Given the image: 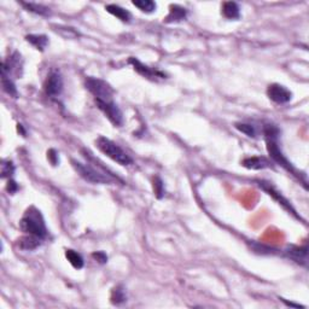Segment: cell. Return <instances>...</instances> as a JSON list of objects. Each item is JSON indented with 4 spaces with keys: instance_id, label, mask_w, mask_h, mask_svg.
Masks as SVG:
<instances>
[{
    "instance_id": "cell-30",
    "label": "cell",
    "mask_w": 309,
    "mask_h": 309,
    "mask_svg": "<svg viewBox=\"0 0 309 309\" xmlns=\"http://www.w3.org/2000/svg\"><path fill=\"white\" fill-rule=\"evenodd\" d=\"M17 131L21 132L23 137H25V131H24V129H23V126H22V124H17Z\"/></svg>"
},
{
    "instance_id": "cell-16",
    "label": "cell",
    "mask_w": 309,
    "mask_h": 309,
    "mask_svg": "<svg viewBox=\"0 0 309 309\" xmlns=\"http://www.w3.org/2000/svg\"><path fill=\"white\" fill-rule=\"evenodd\" d=\"M19 247L20 249L25 250V251H32V250L38 249L41 245L42 239L38 238L35 236H30V234H25L19 239Z\"/></svg>"
},
{
    "instance_id": "cell-3",
    "label": "cell",
    "mask_w": 309,
    "mask_h": 309,
    "mask_svg": "<svg viewBox=\"0 0 309 309\" xmlns=\"http://www.w3.org/2000/svg\"><path fill=\"white\" fill-rule=\"evenodd\" d=\"M71 165H73L74 169L78 172V174L82 179H85L86 181H88V183L105 185V184H114L115 181L119 180V179L112 177V175L108 174V173L101 172V170L96 169L92 165L78 162L75 160H71Z\"/></svg>"
},
{
    "instance_id": "cell-20",
    "label": "cell",
    "mask_w": 309,
    "mask_h": 309,
    "mask_svg": "<svg viewBox=\"0 0 309 309\" xmlns=\"http://www.w3.org/2000/svg\"><path fill=\"white\" fill-rule=\"evenodd\" d=\"M65 257H66V260L70 262V265L75 268V269H81V268L83 267V265H85V261H83L82 256H81L78 251H75V250H73V249L65 250Z\"/></svg>"
},
{
    "instance_id": "cell-15",
    "label": "cell",
    "mask_w": 309,
    "mask_h": 309,
    "mask_svg": "<svg viewBox=\"0 0 309 309\" xmlns=\"http://www.w3.org/2000/svg\"><path fill=\"white\" fill-rule=\"evenodd\" d=\"M222 15L227 20H239L241 19V7L234 1H226L222 4Z\"/></svg>"
},
{
    "instance_id": "cell-13",
    "label": "cell",
    "mask_w": 309,
    "mask_h": 309,
    "mask_svg": "<svg viewBox=\"0 0 309 309\" xmlns=\"http://www.w3.org/2000/svg\"><path fill=\"white\" fill-rule=\"evenodd\" d=\"M288 256L297 264L307 266L308 264V247H290L287 250Z\"/></svg>"
},
{
    "instance_id": "cell-14",
    "label": "cell",
    "mask_w": 309,
    "mask_h": 309,
    "mask_svg": "<svg viewBox=\"0 0 309 309\" xmlns=\"http://www.w3.org/2000/svg\"><path fill=\"white\" fill-rule=\"evenodd\" d=\"M187 17V10L180 5H170L169 14L165 19V23H178L184 21Z\"/></svg>"
},
{
    "instance_id": "cell-18",
    "label": "cell",
    "mask_w": 309,
    "mask_h": 309,
    "mask_svg": "<svg viewBox=\"0 0 309 309\" xmlns=\"http://www.w3.org/2000/svg\"><path fill=\"white\" fill-rule=\"evenodd\" d=\"M25 40H27L30 45L34 46L37 50L40 51H44L48 45V38L44 34H29L25 37Z\"/></svg>"
},
{
    "instance_id": "cell-4",
    "label": "cell",
    "mask_w": 309,
    "mask_h": 309,
    "mask_svg": "<svg viewBox=\"0 0 309 309\" xmlns=\"http://www.w3.org/2000/svg\"><path fill=\"white\" fill-rule=\"evenodd\" d=\"M86 88L93 94L94 101H103V102H111L112 96H114V89L106 81L102 79L88 76L85 80Z\"/></svg>"
},
{
    "instance_id": "cell-23",
    "label": "cell",
    "mask_w": 309,
    "mask_h": 309,
    "mask_svg": "<svg viewBox=\"0 0 309 309\" xmlns=\"http://www.w3.org/2000/svg\"><path fill=\"white\" fill-rule=\"evenodd\" d=\"M133 5L145 14H152L156 11V7H157L156 2L152 0H134Z\"/></svg>"
},
{
    "instance_id": "cell-24",
    "label": "cell",
    "mask_w": 309,
    "mask_h": 309,
    "mask_svg": "<svg viewBox=\"0 0 309 309\" xmlns=\"http://www.w3.org/2000/svg\"><path fill=\"white\" fill-rule=\"evenodd\" d=\"M234 127H236L239 132H242L243 134L247 135V137L256 138L257 131H256V128H255V126H252V124H244V122H237V124H234Z\"/></svg>"
},
{
    "instance_id": "cell-9",
    "label": "cell",
    "mask_w": 309,
    "mask_h": 309,
    "mask_svg": "<svg viewBox=\"0 0 309 309\" xmlns=\"http://www.w3.org/2000/svg\"><path fill=\"white\" fill-rule=\"evenodd\" d=\"M267 96L270 101L277 104H287L292 98V93L285 86L279 83H272L268 86Z\"/></svg>"
},
{
    "instance_id": "cell-22",
    "label": "cell",
    "mask_w": 309,
    "mask_h": 309,
    "mask_svg": "<svg viewBox=\"0 0 309 309\" xmlns=\"http://www.w3.org/2000/svg\"><path fill=\"white\" fill-rule=\"evenodd\" d=\"M110 300H111L112 305H116V306H120V305H122V303L126 302L127 301L126 291H124V288H122L121 285L112 288Z\"/></svg>"
},
{
    "instance_id": "cell-19",
    "label": "cell",
    "mask_w": 309,
    "mask_h": 309,
    "mask_svg": "<svg viewBox=\"0 0 309 309\" xmlns=\"http://www.w3.org/2000/svg\"><path fill=\"white\" fill-rule=\"evenodd\" d=\"M22 6L25 7V10L33 14H37L39 16H50L51 11L47 6L42 4H37V2H21Z\"/></svg>"
},
{
    "instance_id": "cell-26",
    "label": "cell",
    "mask_w": 309,
    "mask_h": 309,
    "mask_svg": "<svg viewBox=\"0 0 309 309\" xmlns=\"http://www.w3.org/2000/svg\"><path fill=\"white\" fill-rule=\"evenodd\" d=\"M152 185H154V192L156 197L161 199L165 196V185H163V181L158 177H156L154 179V184Z\"/></svg>"
},
{
    "instance_id": "cell-7",
    "label": "cell",
    "mask_w": 309,
    "mask_h": 309,
    "mask_svg": "<svg viewBox=\"0 0 309 309\" xmlns=\"http://www.w3.org/2000/svg\"><path fill=\"white\" fill-rule=\"evenodd\" d=\"M23 71V61L22 56L19 52H14L9 58L2 62L1 74L11 78L12 75L21 78Z\"/></svg>"
},
{
    "instance_id": "cell-12",
    "label": "cell",
    "mask_w": 309,
    "mask_h": 309,
    "mask_svg": "<svg viewBox=\"0 0 309 309\" xmlns=\"http://www.w3.org/2000/svg\"><path fill=\"white\" fill-rule=\"evenodd\" d=\"M243 167L251 170H261L267 168H273V163L264 156H252V157L244 158L242 162Z\"/></svg>"
},
{
    "instance_id": "cell-28",
    "label": "cell",
    "mask_w": 309,
    "mask_h": 309,
    "mask_svg": "<svg viewBox=\"0 0 309 309\" xmlns=\"http://www.w3.org/2000/svg\"><path fill=\"white\" fill-rule=\"evenodd\" d=\"M92 257H93L96 261H98L99 264H102V265H104L108 262V255H106L104 251L93 252V254H92Z\"/></svg>"
},
{
    "instance_id": "cell-29",
    "label": "cell",
    "mask_w": 309,
    "mask_h": 309,
    "mask_svg": "<svg viewBox=\"0 0 309 309\" xmlns=\"http://www.w3.org/2000/svg\"><path fill=\"white\" fill-rule=\"evenodd\" d=\"M19 185H17L16 181H14L12 179H9V181H7L6 184V190L7 192L10 193V195H14V193H16L17 191H19Z\"/></svg>"
},
{
    "instance_id": "cell-11",
    "label": "cell",
    "mask_w": 309,
    "mask_h": 309,
    "mask_svg": "<svg viewBox=\"0 0 309 309\" xmlns=\"http://www.w3.org/2000/svg\"><path fill=\"white\" fill-rule=\"evenodd\" d=\"M128 62H129V64L133 65L134 70L137 71L138 74H140L142 76H144V78L150 79V80H156L157 78L165 79V74L161 73V71H158V70H155V69L150 68V66L145 65L144 63L140 62L138 58L131 57L128 60Z\"/></svg>"
},
{
    "instance_id": "cell-2",
    "label": "cell",
    "mask_w": 309,
    "mask_h": 309,
    "mask_svg": "<svg viewBox=\"0 0 309 309\" xmlns=\"http://www.w3.org/2000/svg\"><path fill=\"white\" fill-rule=\"evenodd\" d=\"M96 145L104 155L111 158L114 162L119 163L120 165H129L133 163L131 156L127 154L121 146L114 143L112 140L105 137H99L96 140Z\"/></svg>"
},
{
    "instance_id": "cell-6",
    "label": "cell",
    "mask_w": 309,
    "mask_h": 309,
    "mask_svg": "<svg viewBox=\"0 0 309 309\" xmlns=\"http://www.w3.org/2000/svg\"><path fill=\"white\" fill-rule=\"evenodd\" d=\"M97 106L99 108V110L104 112L106 117H108L109 121L111 122L114 126L120 127L124 124V114H122L121 109L119 108L116 103L114 101L111 102H103V101H96Z\"/></svg>"
},
{
    "instance_id": "cell-10",
    "label": "cell",
    "mask_w": 309,
    "mask_h": 309,
    "mask_svg": "<svg viewBox=\"0 0 309 309\" xmlns=\"http://www.w3.org/2000/svg\"><path fill=\"white\" fill-rule=\"evenodd\" d=\"M257 185H259L260 187H261L262 190L265 191V192H267L268 195L272 196V197L274 198L275 201L278 202V203L282 204V206H284V208L287 209L288 211H290V213L292 214V215H295L296 218H298V215L296 214V210L292 208V206L290 204V202H288L285 197H283L282 193H280L279 191L275 190V188L273 187V186L270 185L269 183H266V181H264V180H259V181H257Z\"/></svg>"
},
{
    "instance_id": "cell-17",
    "label": "cell",
    "mask_w": 309,
    "mask_h": 309,
    "mask_svg": "<svg viewBox=\"0 0 309 309\" xmlns=\"http://www.w3.org/2000/svg\"><path fill=\"white\" fill-rule=\"evenodd\" d=\"M105 10L109 12V14H111L112 16H115L116 19H119L120 21H122L124 23H128L132 19V16H131V14H129L128 10L124 9V7L119 6V5H115V4L106 5Z\"/></svg>"
},
{
    "instance_id": "cell-25",
    "label": "cell",
    "mask_w": 309,
    "mask_h": 309,
    "mask_svg": "<svg viewBox=\"0 0 309 309\" xmlns=\"http://www.w3.org/2000/svg\"><path fill=\"white\" fill-rule=\"evenodd\" d=\"M15 165L11 162V161H2L1 163V178L2 179H11L12 175L15 174Z\"/></svg>"
},
{
    "instance_id": "cell-8",
    "label": "cell",
    "mask_w": 309,
    "mask_h": 309,
    "mask_svg": "<svg viewBox=\"0 0 309 309\" xmlns=\"http://www.w3.org/2000/svg\"><path fill=\"white\" fill-rule=\"evenodd\" d=\"M45 93L50 96L51 98L61 96L63 91V78L60 71L53 70L48 74L47 79L45 81Z\"/></svg>"
},
{
    "instance_id": "cell-1",
    "label": "cell",
    "mask_w": 309,
    "mask_h": 309,
    "mask_svg": "<svg viewBox=\"0 0 309 309\" xmlns=\"http://www.w3.org/2000/svg\"><path fill=\"white\" fill-rule=\"evenodd\" d=\"M20 228L25 234L35 236L40 239H44L47 237V227H46L44 216L41 211L35 206H30L23 214L21 221H20Z\"/></svg>"
},
{
    "instance_id": "cell-21",
    "label": "cell",
    "mask_w": 309,
    "mask_h": 309,
    "mask_svg": "<svg viewBox=\"0 0 309 309\" xmlns=\"http://www.w3.org/2000/svg\"><path fill=\"white\" fill-rule=\"evenodd\" d=\"M1 85L4 92H6L9 96L14 97V98H17V97H19V92H17L16 85H15V82L12 81L11 78L1 74Z\"/></svg>"
},
{
    "instance_id": "cell-27",
    "label": "cell",
    "mask_w": 309,
    "mask_h": 309,
    "mask_svg": "<svg viewBox=\"0 0 309 309\" xmlns=\"http://www.w3.org/2000/svg\"><path fill=\"white\" fill-rule=\"evenodd\" d=\"M47 160L50 161V163L52 165H60V156H58V152L56 151L55 149L48 150V151H47Z\"/></svg>"
},
{
    "instance_id": "cell-5",
    "label": "cell",
    "mask_w": 309,
    "mask_h": 309,
    "mask_svg": "<svg viewBox=\"0 0 309 309\" xmlns=\"http://www.w3.org/2000/svg\"><path fill=\"white\" fill-rule=\"evenodd\" d=\"M266 145H267V151L269 154L270 158L274 161L275 163H278L279 165H282L283 168L290 172L291 174L298 175L296 169L293 168V165L288 162V160L285 157L284 154L280 150L279 145H278V138H266Z\"/></svg>"
}]
</instances>
